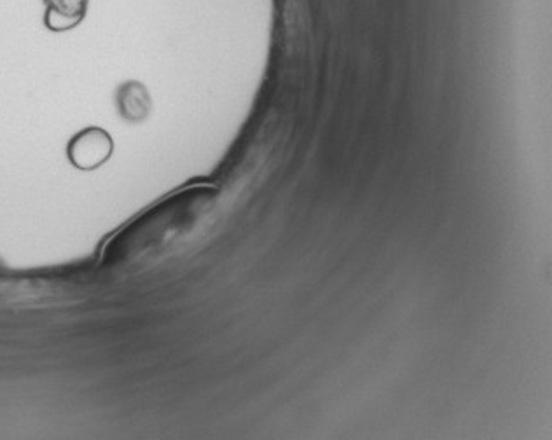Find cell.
Segmentation results:
<instances>
[{
	"instance_id": "cell-3",
	"label": "cell",
	"mask_w": 552,
	"mask_h": 440,
	"mask_svg": "<svg viewBox=\"0 0 552 440\" xmlns=\"http://www.w3.org/2000/svg\"><path fill=\"white\" fill-rule=\"evenodd\" d=\"M119 116L128 123H142L151 114L152 100L144 84L126 81L116 91Z\"/></svg>"
},
{
	"instance_id": "cell-1",
	"label": "cell",
	"mask_w": 552,
	"mask_h": 440,
	"mask_svg": "<svg viewBox=\"0 0 552 440\" xmlns=\"http://www.w3.org/2000/svg\"><path fill=\"white\" fill-rule=\"evenodd\" d=\"M112 152H114V140L111 133L98 126H88L79 131L70 138L67 145L70 165L76 166L77 170H83V172H91L104 166L111 159Z\"/></svg>"
},
{
	"instance_id": "cell-2",
	"label": "cell",
	"mask_w": 552,
	"mask_h": 440,
	"mask_svg": "<svg viewBox=\"0 0 552 440\" xmlns=\"http://www.w3.org/2000/svg\"><path fill=\"white\" fill-rule=\"evenodd\" d=\"M44 2V25L51 32H69L83 23L90 0H42Z\"/></svg>"
}]
</instances>
